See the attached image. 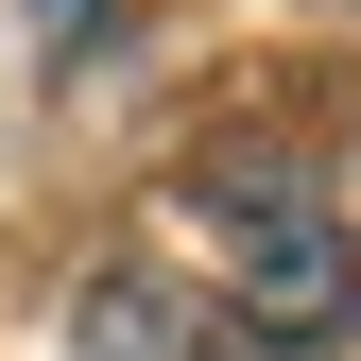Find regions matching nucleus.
Segmentation results:
<instances>
[{
  "instance_id": "obj_1",
  "label": "nucleus",
  "mask_w": 361,
  "mask_h": 361,
  "mask_svg": "<svg viewBox=\"0 0 361 361\" xmlns=\"http://www.w3.org/2000/svg\"><path fill=\"white\" fill-rule=\"evenodd\" d=\"M190 224L224 241L190 293L241 344H361V241L293 155H190Z\"/></svg>"
},
{
  "instance_id": "obj_2",
  "label": "nucleus",
  "mask_w": 361,
  "mask_h": 361,
  "mask_svg": "<svg viewBox=\"0 0 361 361\" xmlns=\"http://www.w3.org/2000/svg\"><path fill=\"white\" fill-rule=\"evenodd\" d=\"M69 361H276V344H241L190 276H155V258H104V276L69 293Z\"/></svg>"
},
{
  "instance_id": "obj_3",
  "label": "nucleus",
  "mask_w": 361,
  "mask_h": 361,
  "mask_svg": "<svg viewBox=\"0 0 361 361\" xmlns=\"http://www.w3.org/2000/svg\"><path fill=\"white\" fill-rule=\"evenodd\" d=\"M86 35H104V0H35V69H86Z\"/></svg>"
}]
</instances>
